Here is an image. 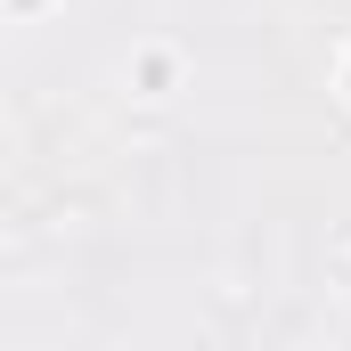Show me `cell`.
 Returning <instances> with one entry per match:
<instances>
[{
    "label": "cell",
    "instance_id": "6da1fadb",
    "mask_svg": "<svg viewBox=\"0 0 351 351\" xmlns=\"http://www.w3.org/2000/svg\"><path fill=\"white\" fill-rule=\"evenodd\" d=\"M180 82H188L180 41H131V58H123V90L131 98H180Z\"/></svg>",
    "mask_w": 351,
    "mask_h": 351
},
{
    "label": "cell",
    "instance_id": "7a4b0ae2",
    "mask_svg": "<svg viewBox=\"0 0 351 351\" xmlns=\"http://www.w3.org/2000/svg\"><path fill=\"white\" fill-rule=\"evenodd\" d=\"M41 8H49V0H8V16H16V25H33Z\"/></svg>",
    "mask_w": 351,
    "mask_h": 351
}]
</instances>
